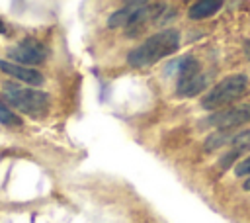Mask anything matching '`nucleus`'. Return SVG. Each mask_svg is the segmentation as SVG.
Segmentation results:
<instances>
[{"label": "nucleus", "instance_id": "1", "mask_svg": "<svg viewBox=\"0 0 250 223\" xmlns=\"http://www.w3.org/2000/svg\"><path fill=\"white\" fill-rule=\"evenodd\" d=\"M180 49V31L178 29H164L154 35H150L145 43L135 47L127 55V63L135 68H145L150 67L164 57L176 53Z\"/></svg>", "mask_w": 250, "mask_h": 223}, {"label": "nucleus", "instance_id": "2", "mask_svg": "<svg viewBox=\"0 0 250 223\" xmlns=\"http://www.w3.org/2000/svg\"><path fill=\"white\" fill-rule=\"evenodd\" d=\"M166 12V4H152V2H129L121 10H115L107 18V25L111 29L115 27H127V35L135 33V27H143L150 18H156Z\"/></svg>", "mask_w": 250, "mask_h": 223}, {"label": "nucleus", "instance_id": "3", "mask_svg": "<svg viewBox=\"0 0 250 223\" xmlns=\"http://www.w3.org/2000/svg\"><path fill=\"white\" fill-rule=\"evenodd\" d=\"M4 98L8 100V104H12L16 110H20L25 115L31 117H43L49 112L51 106V98L47 92L37 90V88H23L18 84H4Z\"/></svg>", "mask_w": 250, "mask_h": 223}, {"label": "nucleus", "instance_id": "4", "mask_svg": "<svg viewBox=\"0 0 250 223\" xmlns=\"http://www.w3.org/2000/svg\"><path fill=\"white\" fill-rule=\"evenodd\" d=\"M248 90V78L246 74H230L217 82L211 90L205 92L201 98L203 110H223L227 104H232L234 100L242 98V94Z\"/></svg>", "mask_w": 250, "mask_h": 223}, {"label": "nucleus", "instance_id": "5", "mask_svg": "<svg viewBox=\"0 0 250 223\" xmlns=\"http://www.w3.org/2000/svg\"><path fill=\"white\" fill-rule=\"evenodd\" d=\"M178 65V84H176V96L180 98H191L199 94L203 88H207V78L199 68V63L195 57L188 55Z\"/></svg>", "mask_w": 250, "mask_h": 223}, {"label": "nucleus", "instance_id": "6", "mask_svg": "<svg viewBox=\"0 0 250 223\" xmlns=\"http://www.w3.org/2000/svg\"><path fill=\"white\" fill-rule=\"evenodd\" d=\"M49 51L47 47L33 39V37H25L21 39L20 43H16L14 47L8 49V59L12 63H18V65H23V67H31V65H41L45 59H47Z\"/></svg>", "mask_w": 250, "mask_h": 223}, {"label": "nucleus", "instance_id": "7", "mask_svg": "<svg viewBox=\"0 0 250 223\" xmlns=\"http://www.w3.org/2000/svg\"><path fill=\"white\" fill-rule=\"evenodd\" d=\"M248 121H250V104H238V106H229V108H223V110L211 113L203 121V125L217 127L219 131H229V129L238 127Z\"/></svg>", "mask_w": 250, "mask_h": 223}, {"label": "nucleus", "instance_id": "8", "mask_svg": "<svg viewBox=\"0 0 250 223\" xmlns=\"http://www.w3.org/2000/svg\"><path fill=\"white\" fill-rule=\"evenodd\" d=\"M0 70L6 72L8 76L23 82V84H29V86H41L43 84V74L31 67H23V65H18V63H12L8 59H2L0 61Z\"/></svg>", "mask_w": 250, "mask_h": 223}, {"label": "nucleus", "instance_id": "9", "mask_svg": "<svg viewBox=\"0 0 250 223\" xmlns=\"http://www.w3.org/2000/svg\"><path fill=\"white\" fill-rule=\"evenodd\" d=\"M221 8H223L221 0H201V2H195V4L189 6L188 16L191 20H203V18H209V16L217 14Z\"/></svg>", "mask_w": 250, "mask_h": 223}, {"label": "nucleus", "instance_id": "10", "mask_svg": "<svg viewBox=\"0 0 250 223\" xmlns=\"http://www.w3.org/2000/svg\"><path fill=\"white\" fill-rule=\"evenodd\" d=\"M234 133H236V131H230V129H229V131H217V133H211V135L205 139V143H203L205 151H215V149H221V147L230 145Z\"/></svg>", "mask_w": 250, "mask_h": 223}, {"label": "nucleus", "instance_id": "11", "mask_svg": "<svg viewBox=\"0 0 250 223\" xmlns=\"http://www.w3.org/2000/svg\"><path fill=\"white\" fill-rule=\"evenodd\" d=\"M230 147L232 149H240V151L250 149V129L236 131L234 137H232V141H230Z\"/></svg>", "mask_w": 250, "mask_h": 223}, {"label": "nucleus", "instance_id": "12", "mask_svg": "<svg viewBox=\"0 0 250 223\" xmlns=\"http://www.w3.org/2000/svg\"><path fill=\"white\" fill-rule=\"evenodd\" d=\"M0 123L4 125H21V119L0 100Z\"/></svg>", "mask_w": 250, "mask_h": 223}, {"label": "nucleus", "instance_id": "13", "mask_svg": "<svg viewBox=\"0 0 250 223\" xmlns=\"http://www.w3.org/2000/svg\"><path fill=\"white\" fill-rule=\"evenodd\" d=\"M240 155H242V151H240V149H230L227 155H223V156H221L219 166H221V168H229V166H230V164H232Z\"/></svg>", "mask_w": 250, "mask_h": 223}, {"label": "nucleus", "instance_id": "14", "mask_svg": "<svg viewBox=\"0 0 250 223\" xmlns=\"http://www.w3.org/2000/svg\"><path fill=\"white\" fill-rule=\"evenodd\" d=\"M234 174L236 176H250V156H246L244 160H240L234 166Z\"/></svg>", "mask_w": 250, "mask_h": 223}, {"label": "nucleus", "instance_id": "15", "mask_svg": "<svg viewBox=\"0 0 250 223\" xmlns=\"http://www.w3.org/2000/svg\"><path fill=\"white\" fill-rule=\"evenodd\" d=\"M242 188H244V190H250V176H248V178H246V182H244V184H242Z\"/></svg>", "mask_w": 250, "mask_h": 223}, {"label": "nucleus", "instance_id": "16", "mask_svg": "<svg viewBox=\"0 0 250 223\" xmlns=\"http://www.w3.org/2000/svg\"><path fill=\"white\" fill-rule=\"evenodd\" d=\"M0 33H6V25H4V22L0 20Z\"/></svg>", "mask_w": 250, "mask_h": 223}]
</instances>
